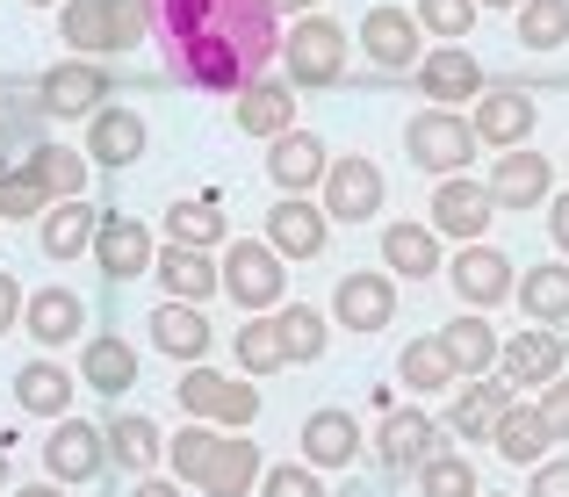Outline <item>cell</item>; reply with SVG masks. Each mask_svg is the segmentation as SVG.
<instances>
[{
  "label": "cell",
  "mask_w": 569,
  "mask_h": 497,
  "mask_svg": "<svg viewBox=\"0 0 569 497\" xmlns=\"http://www.w3.org/2000/svg\"><path fill=\"white\" fill-rule=\"evenodd\" d=\"M101 440H109V455L123 461V469H138V476H152V461H159V418H138V411H123V418H109L101 426Z\"/></svg>",
  "instance_id": "cell-38"
},
{
  "label": "cell",
  "mask_w": 569,
  "mask_h": 497,
  "mask_svg": "<svg viewBox=\"0 0 569 497\" xmlns=\"http://www.w3.org/2000/svg\"><path fill=\"white\" fill-rule=\"evenodd\" d=\"M440 346H447V360H455L461 375H490L498 368V331H490L483 310H461V318L440 331Z\"/></svg>",
  "instance_id": "cell-33"
},
{
  "label": "cell",
  "mask_w": 569,
  "mask_h": 497,
  "mask_svg": "<svg viewBox=\"0 0 569 497\" xmlns=\"http://www.w3.org/2000/svg\"><path fill=\"white\" fill-rule=\"evenodd\" d=\"M51 209V195H43V180L29 173V166H0V223H29Z\"/></svg>",
  "instance_id": "cell-44"
},
{
  "label": "cell",
  "mask_w": 569,
  "mask_h": 497,
  "mask_svg": "<svg viewBox=\"0 0 569 497\" xmlns=\"http://www.w3.org/2000/svg\"><path fill=\"white\" fill-rule=\"evenodd\" d=\"M14 404H22L29 418H66V404H72V375L58 368V360H29V368H14Z\"/></svg>",
  "instance_id": "cell-29"
},
{
  "label": "cell",
  "mask_w": 569,
  "mask_h": 497,
  "mask_svg": "<svg viewBox=\"0 0 569 497\" xmlns=\"http://www.w3.org/2000/svg\"><path fill=\"white\" fill-rule=\"evenodd\" d=\"M87 159L94 166H138L144 159V116L138 109H94L87 116Z\"/></svg>",
  "instance_id": "cell-23"
},
{
  "label": "cell",
  "mask_w": 569,
  "mask_h": 497,
  "mask_svg": "<svg viewBox=\"0 0 569 497\" xmlns=\"http://www.w3.org/2000/svg\"><path fill=\"white\" fill-rule=\"evenodd\" d=\"M325 223H332V217H325L318 202L289 195V202L267 209V246L289 252V260H318V252H325Z\"/></svg>",
  "instance_id": "cell-21"
},
{
  "label": "cell",
  "mask_w": 569,
  "mask_h": 497,
  "mask_svg": "<svg viewBox=\"0 0 569 497\" xmlns=\"http://www.w3.org/2000/svg\"><path fill=\"white\" fill-rule=\"evenodd\" d=\"M130 497H181V484H138Z\"/></svg>",
  "instance_id": "cell-53"
},
{
  "label": "cell",
  "mask_w": 569,
  "mask_h": 497,
  "mask_svg": "<svg viewBox=\"0 0 569 497\" xmlns=\"http://www.w3.org/2000/svg\"><path fill=\"white\" fill-rule=\"evenodd\" d=\"M418 29H432V37H447V43H461L476 29V0H418Z\"/></svg>",
  "instance_id": "cell-47"
},
{
  "label": "cell",
  "mask_w": 569,
  "mask_h": 497,
  "mask_svg": "<svg viewBox=\"0 0 569 497\" xmlns=\"http://www.w3.org/2000/svg\"><path fill=\"white\" fill-rule=\"evenodd\" d=\"M43 231H37V246L43 252H51V260H72V252H87V246H94V209H87V195H80V202H51V209H43Z\"/></svg>",
  "instance_id": "cell-32"
},
{
  "label": "cell",
  "mask_w": 569,
  "mask_h": 497,
  "mask_svg": "<svg viewBox=\"0 0 569 497\" xmlns=\"http://www.w3.org/2000/svg\"><path fill=\"white\" fill-rule=\"evenodd\" d=\"M217 275H223V289H231V304L252 310V318H260V310H274L281 289H289V267H281V252L267 246V238H238L231 260H223Z\"/></svg>",
  "instance_id": "cell-4"
},
{
  "label": "cell",
  "mask_w": 569,
  "mask_h": 497,
  "mask_svg": "<svg viewBox=\"0 0 569 497\" xmlns=\"http://www.w3.org/2000/svg\"><path fill=\"white\" fill-rule=\"evenodd\" d=\"M533 497H569V461H541L533 469Z\"/></svg>",
  "instance_id": "cell-50"
},
{
  "label": "cell",
  "mask_w": 569,
  "mask_h": 497,
  "mask_svg": "<svg viewBox=\"0 0 569 497\" xmlns=\"http://www.w3.org/2000/svg\"><path fill=\"white\" fill-rule=\"evenodd\" d=\"M548 231H556V252H569V195H556V209H548Z\"/></svg>",
  "instance_id": "cell-52"
},
{
  "label": "cell",
  "mask_w": 569,
  "mask_h": 497,
  "mask_svg": "<svg viewBox=\"0 0 569 497\" xmlns=\"http://www.w3.org/2000/svg\"><path fill=\"white\" fill-rule=\"evenodd\" d=\"M260 469H267V461H260V447H252L246 433H223V440H217V455H209L202 490H209V497H246L252 484H260Z\"/></svg>",
  "instance_id": "cell-26"
},
{
  "label": "cell",
  "mask_w": 569,
  "mask_h": 497,
  "mask_svg": "<svg viewBox=\"0 0 569 497\" xmlns=\"http://www.w3.org/2000/svg\"><path fill=\"white\" fill-rule=\"evenodd\" d=\"M217 440H223L217 426H181V433H173V476H181V484H202Z\"/></svg>",
  "instance_id": "cell-46"
},
{
  "label": "cell",
  "mask_w": 569,
  "mask_h": 497,
  "mask_svg": "<svg viewBox=\"0 0 569 497\" xmlns=\"http://www.w3.org/2000/svg\"><path fill=\"white\" fill-rule=\"evenodd\" d=\"M361 51L376 58L382 72H418V14H403V8H368L361 14Z\"/></svg>",
  "instance_id": "cell-16"
},
{
  "label": "cell",
  "mask_w": 569,
  "mask_h": 497,
  "mask_svg": "<svg viewBox=\"0 0 569 497\" xmlns=\"http://www.w3.org/2000/svg\"><path fill=\"white\" fill-rule=\"evenodd\" d=\"M533 411H541L548 440H569V375H556V382L541 389V404H533Z\"/></svg>",
  "instance_id": "cell-49"
},
{
  "label": "cell",
  "mask_w": 569,
  "mask_h": 497,
  "mask_svg": "<svg viewBox=\"0 0 569 497\" xmlns=\"http://www.w3.org/2000/svg\"><path fill=\"white\" fill-rule=\"evenodd\" d=\"M281 8H289V14H303V8H318V0H274V14H281Z\"/></svg>",
  "instance_id": "cell-55"
},
{
  "label": "cell",
  "mask_w": 569,
  "mask_h": 497,
  "mask_svg": "<svg viewBox=\"0 0 569 497\" xmlns=\"http://www.w3.org/2000/svg\"><path fill=\"white\" fill-rule=\"evenodd\" d=\"M274 325H281V354H289V368H310V360L325 354V339H332L325 310H310V304H289V310H274Z\"/></svg>",
  "instance_id": "cell-40"
},
{
  "label": "cell",
  "mask_w": 569,
  "mask_h": 497,
  "mask_svg": "<svg viewBox=\"0 0 569 497\" xmlns=\"http://www.w3.org/2000/svg\"><path fill=\"white\" fill-rule=\"evenodd\" d=\"M519 304H527L548 331H562V325H569V260L527 267V275H519Z\"/></svg>",
  "instance_id": "cell-34"
},
{
  "label": "cell",
  "mask_w": 569,
  "mask_h": 497,
  "mask_svg": "<svg viewBox=\"0 0 569 497\" xmlns=\"http://www.w3.org/2000/svg\"><path fill=\"white\" fill-rule=\"evenodd\" d=\"M469 130H476V145H498V152L527 145L533 138V95H527V87H483Z\"/></svg>",
  "instance_id": "cell-11"
},
{
  "label": "cell",
  "mask_w": 569,
  "mask_h": 497,
  "mask_svg": "<svg viewBox=\"0 0 569 497\" xmlns=\"http://www.w3.org/2000/svg\"><path fill=\"white\" fill-rule=\"evenodd\" d=\"M37 101L66 123V116H94V109H109V72L94 66V58H72V66H51L43 72V87H37Z\"/></svg>",
  "instance_id": "cell-12"
},
{
  "label": "cell",
  "mask_w": 569,
  "mask_h": 497,
  "mask_svg": "<svg viewBox=\"0 0 569 497\" xmlns=\"http://www.w3.org/2000/svg\"><path fill=\"white\" fill-rule=\"evenodd\" d=\"M14 497H66V484H22Z\"/></svg>",
  "instance_id": "cell-54"
},
{
  "label": "cell",
  "mask_w": 569,
  "mask_h": 497,
  "mask_svg": "<svg viewBox=\"0 0 569 497\" xmlns=\"http://www.w3.org/2000/svg\"><path fill=\"white\" fill-rule=\"evenodd\" d=\"M144 29L159 37L173 80L202 87V95L252 87L281 51L274 0H144Z\"/></svg>",
  "instance_id": "cell-1"
},
{
  "label": "cell",
  "mask_w": 569,
  "mask_h": 497,
  "mask_svg": "<svg viewBox=\"0 0 569 497\" xmlns=\"http://www.w3.org/2000/svg\"><path fill=\"white\" fill-rule=\"evenodd\" d=\"M353 455H361L353 411H310L303 418V461L310 469H353Z\"/></svg>",
  "instance_id": "cell-25"
},
{
  "label": "cell",
  "mask_w": 569,
  "mask_h": 497,
  "mask_svg": "<svg viewBox=\"0 0 569 497\" xmlns=\"http://www.w3.org/2000/svg\"><path fill=\"white\" fill-rule=\"evenodd\" d=\"M159 281H167V296L173 304H209V296L223 289V275H217V260L209 252H188V246H173V252H159Z\"/></svg>",
  "instance_id": "cell-31"
},
{
  "label": "cell",
  "mask_w": 569,
  "mask_h": 497,
  "mask_svg": "<svg viewBox=\"0 0 569 497\" xmlns=\"http://www.w3.org/2000/svg\"><path fill=\"white\" fill-rule=\"evenodd\" d=\"M0 484H8V455H0Z\"/></svg>",
  "instance_id": "cell-58"
},
{
  "label": "cell",
  "mask_w": 569,
  "mask_h": 497,
  "mask_svg": "<svg viewBox=\"0 0 569 497\" xmlns=\"http://www.w3.org/2000/svg\"><path fill=\"white\" fill-rule=\"evenodd\" d=\"M325 138H310V130H281L274 145H267V180L274 188H289V195H310L325 180Z\"/></svg>",
  "instance_id": "cell-19"
},
{
  "label": "cell",
  "mask_w": 569,
  "mask_h": 497,
  "mask_svg": "<svg viewBox=\"0 0 569 497\" xmlns=\"http://www.w3.org/2000/svg\"><path fill=\"white\" fill-rule=\"evenodd\" d=\"M447 275H455V296L469 310H498L505 296H512V281H519L512 260H505L498 246H483V238H476L469 252H455V267H447Z\"/></svg>",
  "instance_id": "cell-14"
},
{
  "label": "cell",
  "mask_w": 569,
  "mask_h": 497,
  "mask_svg": "<svg viewBox=\"0 0 569 497\" xmlns=\"http://www.w3.org/2000/svg\"><path fill=\"white\" fill-rule=\"evenodd\" d=\"M22 325L37 331V346H66V339H80V331H87V304L72 289H43V296H29V304H22Z\"/></svg>",
  "instance_id": "cell-30"
},
{
  "label": "cell",
  "mask_w": 569,
  "mask_h": 497,
  "mask_svg": "<svg viewBox=\"0 0 569 497\" xmlns=\"http://www.w3.org/2000/svg\"><path fill=\"white\" fill-rule=\"evenodd\" d=\"M519 43L527 51H556V43H569V0H519Z\"/></svg>",
  "instance_id": "cell-42"
},
{
  "label": "cell",
  "mask_w": 569,
  "mask_h": 497,
  "mask_svg": "<svg viewBox=\"0 0 569 497\" xmlns=\"http://www.w3.org/2000/svg\"><path fill=\"white\" fill-rule=\"evenodd\" d=\"M58 29H66L72 51L116 58L144 37V0H66V8H58Z\"/></svg>",
  "instance_id": "cell-2"
},
{
  "label": "cell",
  "mask_w": 569,
  "mask_h": 497,
  "mask_svg": "<svg viewBox=\"0 0 569 497\" xmlns=\"http://www.w3.org/2000/svg\"><path fill=\"white\" fill-rule=\"evenodd\" d=\"M490 497H498V490H490Z\"/></svg>",
  "instance_id": "cell-59"
},
{
  "label": "cell",
  "mask_w": 569,
  "mask_h": 497,
  "mask_svg": "<svg viewBox=\"0 0 569 497\" xmlns=\"http://www.w3.org/2000/svg\"><path fill=\"white\" fill-rule=\"evenodd\" d=\"M562 368H569V346H562V331H548V325L519 331V339H498V375L512 389H548Z\"/></svg>",
  "instance_id": "cell-8"
},
{
  "label": "cell",
  "mask_w": 569,
  "mask_h": 497,
  "mask_svg": "<svg viewBox=\"0 0 569 497\" xmlns=\"http://www.w3.org/2000/svg\"><path fill=\"white\" fill-rule=\"evenodd\" d=\"M476 8H519V0H476Z\"/></svg>",
  "instance_id": "cell-57"
},
{
  "label": "cell",
  "mask_w": 569,
  "mask_h": 497,
  "mask_svg": "<svg viewBox=\"0 0 569 497\" xmlns=\"http://www.w3.org/2000/svg\"><path fill=\"white\" fill-rule=\"evenodd\" d=\"M181 411L202 418V426H252V418H260V389L231 382V375H217V368H188L181 375Z\"/></svg>",
  "instance_id": "cell-6"
},
{
  "label": "cell",
  "mask_w": 569,
  "mask_h": 497,
  "mask_svg": "<svg viewBox=\"0 0 569 497\" xmlns=\"http://www.w3.org/2000/svg\"><path fill=\"white\" fill-rule=\"evenodd\" d=\"M167 238L188 252H217L223 246V202L217 195H188V202L167 209Z\"/></svg>",
  "instance_id": "cell-36"
},
{
  "label": "cell",
  "mask_w": 569,
  "mask_h": 497,
  "mask_svg": "<svg viewBox=\"0 0 569 497\" xmlns=\"http://www.w3.org/2000/svg\"><path fill=\"white\" fill-rule=\"evenodd\" d=\"M418 87H426L432 109H461V101L483 95V66H476L461 43H440L432 58H418Z\"/></svg>",
  "instance_id": "cell-17"
},
{
  "label": "cell",
  "mask_w": 569,
  "mask_h": 497,
  "mask_svg": "<svg viewBox=\"0 0 569 497\" xmlns=\"http://www.w3.org/2000/svg\"><path fill=\"white\" fill-rule=\"evenodd\" d=\"M14 318H22V281H14V275H0V331H8Z\"/></svg>",
  "instance_id": "cell-51"
},
{
  "label": "cell",
  "mask_w": 569,
  "mask_h": 497,
  "mask_svg": "<svg viewBox=\"0 0 569 497\" xmlns=\"http://www.w3.org/2000/svg\"><path fill=\"white\" fill-rule=\"evenodd\" d=\"M80 368H87V382H94L101 397H116V389H130V382H138V354H130V339H116V331L87 339Z\"/></svg>",
  "instance_id": "cell-39"
},
{
  "label": "cell",
  "mask_w": 569,
  "mask_h": 497,
  "mask_svg": "<svg viewBox=\"0 0 569 497\" xmlns=\"http://www.w3.org/2000/svg\"><path fill=\"white\" fill-rule=\"evenodd\" d=\"M498 455L512 461V469H541L548 461V426H541V411H527V404H505V418H498Z\"/></svg>",
  "instance_id": "cell-37"
},
{
  "label": "cell",
  "mask_w": 569,
  "mask_h": 497,
  "mask_svg": "<svg viewBox=\"0 0 569 497\" xmlns=\"http://www.w3.org/2000/svg\"><path fill=\"white\" fill-rule=\"evenodd\" d=\"M397 375H403L411 389H447V382H455V360H447L440 331H432V339H411V346H403V354H397Z\"/></svg>",
  "instance_id": "cell-43"
},
{
  "label": "cell",
  "mask_w": 569,
  "mask_h": 497,
  "mask_svg": "<svg viewBox=\"0 0 569 497\" xmlns=\"http://www.w3.org/2000/svg\"><path fill=\"white\" fill-rule=\"evenodd\" d=\"M548 180H556V166L533 152V145H512V152H498L490 202H498V209H533V202H548Z\"/></svg>",
  "instance_id": "cell-18"
},
{
  "label": "cell",
  "mask_w": 569,
  "mask_h": 497,
  "mask_svg": "<svg viewBox=\"0 0 569 497\" xmlns=\"http://www.w3.org/2000/svg\"><path fill=\"white\" fill-rule=\"evenodd\" d=\"M29 173L43 180L51 202H80V195H87V152H72V145H58V138L29 145Z\"/></svg>",
  "instance_id": "cell-28"
},
{
  "label": "cell",
  "mask_w": 569,
  "mask_h": 497,
  "mask_svg": "<svg viewBox=\"0 0 569 497\" xmlns=\"http://www.w3.org/2000/svg\"><path fill=\"white\" fill-rule=\"evenodd\" d=\"M101 461H109V440H101V426H87V418H58V433L43 440L51 484H87V476H101Z\"/></svg>",
  "instance_id": "cell-13"
},
{
  "label": "cell",
  "mask_w": 569,
  "mask_h": 497,
  "mask_svg": "<svg viewBox=\"0 0 569 497\" xmlns=\"http://www.w3.org/2000/svg\"><path fill=\"white\" fill-rule=\"evenodd\" d=\"M440 418H426V411H389L382 418V433H376V461H382V476H418L432 455H440Z\"/></svg>",
  "instance_id": "cell-9"
},
{
  "label": "cell",
  "mask_w": 569,
  "mask_h": 497,
  "mask_svg": "<svg viewBox=\"0 0 569 497\" xmlns=\"http://www.w3.org/2000/svg\"><path fill=\"white\" fill-rule=\"evenodd\" d=\"M403 159L411 166H426V173H469V159H476V130L461 123V109H426V116H411L403 123Z\"/></svg>",
  "instance_id": "cell-3"
},
{
  "label": "cell",
  "mask_w": 569,
  "mask_h": 497,
  "mask_svg": "<svg viewBox=\"0 0 569 497\" xmlns=\"http://www.w3.org/2000/svg\"><path fill=\"white\" fill-rule=\"evenodd\" d=\"M505 404H512V382L505 375H476L469 389H455V411L440 418L447 433H461V440H490L505 418Z\"/></svg>",
  "instance_id": "cell-20"
},
{
  "label": "cell",
  "mask_w": 569,
  "mask_h": 497,
  "mask_svg": "<svg viewBox=\"0 0 569 497\" xmlns=\"http://www.w3.org/2000/svg\"><path fill=\"white\" fill-rule=\"evenodd\" d=\"M209 339H217V331H209V318H202L194 304H173V296H167V304L152 310V346H159V354H173V360H202V354H209Z\"/></svg>",
  "instance_id": "cell-27"
},
{
  "label": "cell",
  "mask_w": 569,
  "mask_h": 497,
  "mask_svg": "<svg viewBox=\"0 0 569 497\" xmlns=\"http://www.w3.org/2000/svg\"><path fill=\"white\" fill-rule=\"evenodd\" d=\"M490 217H498V202H490V188L483 180H469V173H447L440 188H432V231H447V238H483L490 231Z\"/></svg>",
  "instance_id": "cell-10"
},
{
  "label": "cell",
  "mask_w": 569,
  "mask_h": 497,
  "mask_svg": "<svg viewBox=\"0 0 569 497\" xmlns=\"http://www.w3.org/2000/svg\"><path fill=\"white\" fill-rule=\"evenodd\" d=\"M231 354H238V368H252V375L289 368V354H281V325H274V310H260V318H246V325H238Z\"/></svg>",
  "instance_id": "cell-41"
},
{
  "label": "cell",
  "mask_w": 569,
  "mask_h": 497,
  "mask_svg": "<svg viewBox=\"0 0 569 497\" xmlns=\"http://www.w3.org/2000/svg\"><path fill=\"white\" fill-rule=\"evenodd\" d=\"M94 260H101V275H109V289H116V281H138L159 252H152V231H144L138 217H101L94 223Z\"/></svg>",
  "instance_id": "cell-15"
},
{
  "label": "cell",
  "mask_w": 569,
  "mask_h": 497,
  "mask_svg": "<svg viewBox=\"0 0 569 497\" xmlns=\"http://www.w3.org/2000/svg\"><path fill=\"white\" fill-rule=\"evenodd\" d=\"M318 188H325V217H332V223H368L382 209V166L361 159V152H347V159L325 166Z\"/></svg>",
  "instance_id": "cell-7"
},
{
  "label": "cell",
  "mask_w": 569,
  "mask_h": 497,
  "mask_svg": "<svg viewBox=\"0 0 569 497\" xmlns=\"http://www.w3.org/2000/svg\"><path fill=\"white\" fill-rule=\"evenodd\" d=\"M389 310H397V281L389 275H347L332 289V318L347 331H382Z\"/></svg>",
  "instance_id": "cell-22"
},
{
  "label": "cell",
  "mask_w": 569,
  "mask_h": 497,
  "mask_svg": "<svg viewBox=\"0 0 569 497\" xmlns=\"http://www.w3.org/2000/svg\"><path fill=\"white\" fill-rule=\"evenodd\" d=\"M22 8H66V0H22Z\"/></svg>",
  "instance_id": "cell-56"
},
{
  "label": "cell",
  "mask_w": 569,
  "mask_h": 497,
  "mask_svg": "<svg viewBox=\"0 0 569 497\" xmlns=\"http://www.w3.org/2000/svg\"><path fill=\"white\" fill-rule=\"evenodd\" d=\"M260 497H332L318 484L310 461H281V469H260Z\"/></svg>",
  "instance_id": "cell-48"
},
{
  "label": "cell",
  "mask_w": 569,
  "mask_h": 497,
  "mask_svg": "<svg viewBox=\"0 0 569 497\" xmlns=\"http://www.w3.org/2000/svg\"><path fill=\"white\" fill-rule=\"evenodd\" d=\"M418 490H426V497H483V490H476V469L461 455H447V447L418 469Z\"/></svg>",
  "instance_id": "cell-45"
},
{
  "label": "cell",
  "mask_w": 569,
  "mask_h": 497,
  "mask_svg": "<svg viewBox=\"0 0 569 497\" xmlns=\"http://www.w3.org/2000/svg\"><path fill=\"white\" fill-rule=\"evenodd\" d=\"M382 260H389V275L426 281V275H440V238H432L426 223H389L382 231Z\"/></svg>",
  "instance_id": "cell-35"
},
{
  "label": "cell",
  "mask_w": 569,
  "mask_h": 497,
  "mask_svg": "<svg viewBox=\"0 0 569 497\" xmlns=\"http://www.w3.org/2000/svg\"><path fill=\"white\" fill-rule=\"evenodd\" d=\"M238 130H246V138H267V145H274L281 130H296V87L289 80L238 87Z\"/></svg>",
  "instance_id": "cell-24"
},
{
  "label": "cell",
  "mask_w": 569,
  "mask_h": 497,
  "mask_svg": "<svg viewBox=\"0 0 569 497\" xmlns=\"http://www.w3.org/2000/svg\"><path fill=\"white\" fill-rule=\"evenodd\" d=\"M281 51H289V80L296 87H339V80H347V29L325 22V14L296 22Z\"/></svg>",
  "instance_id": "cell-5"
}]
</instances>
